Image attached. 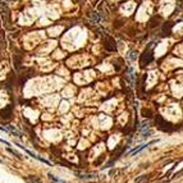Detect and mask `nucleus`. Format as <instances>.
<instances>
[{
    "label": "nucleus",
    "mask_w": 183,
    "mask_h": 183,
    "mask_svg": "<svg viewBox=\"0 0 183 183\" xmlns=\"http://www.w3.org/2000/svg\"><path fill=\"white\" fill-rule=\"evenodd\" d=\"M160 21H161V18H160L159 16L158 17H154L152 18V19L151 21H150V27H151V28H154V27H156V26H159L160 23H159V22Z\"/></svg>",
    "instance_id": "5"
},
{
    "label": "nucleus",
    "mask_w": 183,
    "mask_h": 183,
    "mask_svg": "<svg viewBox=\"0 0 183 183\" xmlns=\"http://www.w3.org/2000/svg\"><path fill=\"white\" fill-rule=\"evenodd\" d=\"M12 113H13V106L12 105H9V106H7L4 110H1V117L3 118H10V115H12Z\"/></svg>",
    "instance_id": "4"
},
{
    "label": "nucleus",
    "mask_w": 183,
    "mask_h": 183,
    "mask_svg": "<svg viewBox=\"0 0 183 183\" xmlns=\"http://www.w3.org/2000/svg\"><path fill=\"white\" fill-rule=\"evenodd\" d=\"M105 49L109 50V51H115L117 50L115 41H114L112 37H109V36H105Z\"/></svg>",
    "instance_id": "2"
},
{
    "label": "nucleus",
    "mask_w": 183,
    "mask_h": 183,
    "mask_svg": "<svg viewBox=\"0 0 183 183\" xmlns=\"http://www.w3.org/2000/svg\"><path fill=\"white\" fill-rule=\"evenodd\" d=\"M89 16H90L91 18H92V19H94V21H99V18H97V16H96V14H92V10H90V12H89Z\"/></svg>",
    "instance_id": "7"
},
{
    "label": "nucleus",
    "mask_w": 183,
    "mask_h": 183,
    "mask_svg": "<svg viewBox=\"0 0 183 183\" xmlns=\"http://www.w3.org/2000/svg\"><path fill=\"white\" fill-rule=\"evenodd\" d=\"M8 151H9V152H10V154H13V155H16V156H17L18 159H22V156H21V154H19V152H17V151H16V150H12L10 147H8Z\"/></svg>",
    "instance_id": "6"
},
{
    "label": "nucleus",
    "mask_w": 183,
    "mask_h": 183,
    "mask_svg": "<svg viewBox=\"0 0 183 183\" xmlns=\"http://www.w3.org/2000/svg\"><path fill=\"white\" fill-rule=\"evenodd\" d=\"M158 142V140H155V141H151V142H149V144H144V145H141L140 147H137V149H135L133 151H131V155H136V154H138L141 150H144V149H146L147 146H150V145H152V144H156Z\"/></svg>",
    "instance_id": "3"
},
{
    "label": "nucleus",
    "mask_w": 183,
    "mask_h": 183,
    "mask_svg": "<svg viewBox=\"0 0 183 183\" xmlns=\"http://www.w3.org/2000/svg\"><path fill=\"white\" fill-rule=\"evenodd\" d=\"M152 46H154V44H150L149 48L145 50L144 54H142V57H141V65H142V67H145L146 64H149V63L152 62V59H154V54H152V50H151Z\"/></svg>",
    "instance_id": "1"
},
{
    "label": "nucleus",
    "mask_w": 183,
    "mask_h": 183,
    "mask_svg": "<svg viewBox=\"0 0 183 183\" xmlns=\"http://www.w3.org/2000/svg\"><path fill=\"white\" fill-rule=\"evenodd\" d=\"M145 179H147V176H142V178H141V179H137L136 183H141V182L145 181Z\"/></svg>",
    "instance_id": "9"
},
{
    "label": "nucleus",
    "mask_w": 183,
    "mask_h": 183,
    "mask_svg": "<svg viewBox=\"0 0 183 183\" xmlns=\"http://www.w3.org/2000/svg\"><path fill=\"white\" fill-rule=\"evenodd\" d=\"M136 54H137V51H133V50L129 53V58L132 59V60H135V59H136Z\"/></svg>",
    "instance_id": "8"
}]
</instances>
